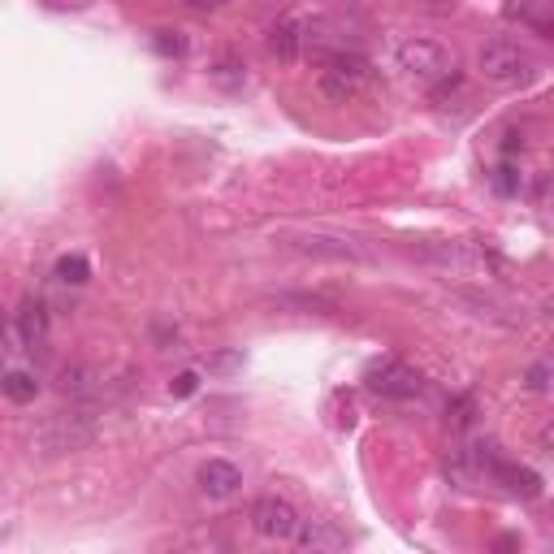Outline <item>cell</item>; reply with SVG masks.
Returning a JSON list of instances; mask_svg holds the SVG:
<instances>
[{"mask_svg":"<svg viewBox=\"0 0 554 554\" xmlns=\"http://www.w3.org/2000/svg\"><path fill=\"white\" fill-rule=\"evenodd\" d=\"M303 252L312 256H338V260H368V252L355 239H329V234H308V239H299Z\"/></svg>","mask_w":554,"mask_h":554,"instance_id":"cell-13","label":"cell"},{"mask_svg":"<svg viewBox=\"0 0 554 554\" xmlns=\"http://www.w3.org/2000/svg\"><path fill=\"white\" fill-rule=\"evenodd\" d=\"M503 18L533 26L537 35H550V0H503Z\"/></svg>","mask_w":554,"mask_h":554,"instance_id":"cell-11","label":"cell"},{"mask_svg":"<svg viewBox=\"0 0 554 554\" xmlns=\"http://www.w3.org/2000/svg\"><path fill=\"white\" fill-rule=\"evenodd\" d=\"M169 390H174L178 399H187V394L200 390V377H195V373H178V377H174V386H169Z\"/></svg>","mask_w":554,"mask_h":554,"instance_id":"cell-22","label":"cell"},{"mask_svg":"<svg viewBox=\"0 0 554 554\" xmlns=\"http://www.w3.org/2000/svg\"><path fill=\"white\" fill-rule=\"evenodd\" d=\"M156 52H161V57H187V39L178 31H161L156 35Z\"/></svg>","mask_w":554,"mask_h":554,"instance_id":"cell-18","label":"cell"},{"mask_svg":"<svg viewBox=\"0 0 554 554\" xmlns=\"http://www.w3.org/2000/svg\"><path fill=\"white\" fill-rule=\"evenodd\" d=\"M399 70L412 78L420 87H446V83H459V65H455V52L442 48L438 39H403L399 52H394Z\"/></svg>","mask_w":554,"mask_h":554,"instance_id":"cell-1","label":"cell"},{"mask_svg":"<svg viewBox=\"0 0 554 554\" xmlns=\"http://www.w3.org/2000/svg\"><path fill=\"white\" fill-rule=\"evenodd\" d=\"M524 381H529V390H537V394L550 390V364H546V360H542V364H533L529 373H524Z\"/></svg>","mask_w":554,"mask_h":554,"instance_id":"cell-20","label":"cell"},{"mask_svg":"<svg viewBox=\"0 0 554 554\" xmlns=\"http://www.w3.org/2000/svg\"><path fill=\"white\" fill-rule=\"evenodd\" d=\"M18 321H22V342H26V347H39V342L48 338V316H44V303H39V299L22 303Z\"/></svg>","mask_w":554,"mask_h":554,"instance_id":"cell-14","label":"cell"},{"mask_svg":"<svg viewBox=\"0 0 554 554\" xmlns=\"http://www.w3.org/2000/svg\"><path fill=\"white\" fill-rule=\"evenodd\" d=\"M96 442V420H91L87 412H52L44 425L35 429V446L44 451L48 459L52 455H74V451H83V446Z\"/></svg>","mask_w":554,"mask_h":554,"instance_id":"cell-2","label":"cell"},{"mask_svg":"<svg viewBox=\"0 0 554 554\" xmlns=\"http://www.w3.org/2000/svg\"><path fill=\"white\" fill-rule=\"evenodd\" d=\"M477 70L498 87H524L533 78V57L516 39H490L477 57Z\"/></svg>","mask_w":554,"mask_h":554,"instance_id":"cell-4","label":"cell"},{"mask_svg":"<svg viewBox=\"0 0 554 554\" xmlns=\"http://www.w3.org/2000/svg\"><path fill=\"white\" fill-rule=\"evenodd\" d=\"M316 87H321L325 100L347 104V100L364 96V91L373 87V65H368L360 52H334V57L325 61L321 78H316Z\"/></svg>","mask_w":554,"mask_h":554,"instance_id":"cell-3","label":"cell"},{"mask_svg":"<svg viewBox=\"0 0 554 554\" xmlns=\"http://www.w3.org/2000/svg\"><path fill=\"white\" fill-rule=\"evenodd\" d=\"M368 390H377L381 399H416L425 390V377L416 368H407L403 360H377L368 364Z\"/></svg>","mask_w":554,"mask_h":554,"instance_id":"cell-6","label":"cell"},{"mask_svg":"<svg viewBox=\"0 0 554 554\" xmlns=\"http://www.w3.org/2000/svg\"><path fill=\"white\" fill-rule=\"evenodd\" d=\"M490 477H498V481H503L511 494H520V498H542V477H537L533 468L503 464V459H498V464L490 468Z\"/></svg>","mask_w":554,"mask_h":554,"instance_id":"cell-12","label":"cell"},{"mask_svg":"<svg viewBox=\"0 0 554 554\" xmlns=\"http://www.w3.org/2000/svg\"><path fill=\"white\" fill-rule=\"evenodd\" d=\"M299 550H312V554H321V550H347V533L338 529V524H329V520H299V529L295 537H290Z\"/></svg>","mask_w":554,"mask_h":554,"instance_id":"cell-9","label":"cell"},{"mask_svg":"<svg viewBox=\"0 0 554 554\" xmlns=\"http://www.w3.org/2000/svg\"><path fill=\"white\" fill-rule=\"evenodd\" d=\"M425 256L459 277H490L494 269H507L503 256H494L490 247H477V243H433V247H425Z\"/></svg>","mask_w":554,"mask_h":554,"instance_id":"cell-5","label":"cell"},{"mask_svg":"<svg viewBox=\"0 0 554 554\" xmlns=\"http://www.w3.org/2000/svg\"><path fill=\"white\" fill-rule=\"evenodd\" d=\"M195 481H200V490L208 498H230V494H239L243 472H239V464H230V459H208V464H200V472H195Z\"/></svg>","mask_w":554,"mask_h":554,"instance_id":"cell-8","label":"cell"},{"mask_svg":"<svg viewBox=\"0 0 554 554\" xmlns=\"http://www.w3.org/2000/svg\"><path fill=\"white\" fill-rule=\"evenodd\" d=\"M494 187L503 191V195H520V191H524V178H520L511 165H503V169H498V178H494Z\"/></svg>","mask_w":554,"mask_h":554,"instance_id":"cell-19","label":"cell"},{"mask_svg":"<svg viewBox=\"0 0 554 554\" xmlns=\"http://www.w3.org/2000/svg\"><path fill=\"white\" fill-rule=\"evenodd\" d=\"M208 368H217V373H234V368H243V355L239 351H226V355H213Z\"/></svg>","mask_w":554,"mask_h":554,"instance_id":"cell-21","label":"cell"},{"mask_svg":"<svg viewBox=\"0 0 554 554\" xmlns=\"http://www.w3.org/2000/svg\"><path fill=\"white\" fill-rule=\"evenodd\" d=\"M303 18H295V13H286V18H277L273 22V31H269V52L282 65H295L299 61V48H303Z\"/></svg>","mask_w":554,"mask_h":554,"instance_id":"cell-10","label":"cell"},{"mask_svg":"<svg viewBox=\"0 0 554 554\" xmlns=\"http://www.w3.org/2000/svg\"><path fill=\"white\" fill-rule=\"evenodd\" d=\"M252 529L265 537V542H290L299 529V511L277 494H265L252 503Z\"/></svg>","mask_w":554,"mask_h":554,"instance_id":"cell-7","label":"cell"},{"mask_svg":"<svg viewBox=\"0 0 554 554\" xmlns=\"http://www.w3.org/2000/svg\"><path fill=\"white\" fill-rule=\"evenodd\" d=\"M446 420H451V429H468L472 420H477V399H472V394H459V399L446 407Z\"/></svg>","mask_w":554,"mask_h":554,"instance_id":"cell-17","label":"cell"},{"mask_svg":"<svg viewBox=\"0 0 554 554\" xmlns=\"http://www.w3.org/2000/svg\"><path fill=\"white\" fill-rule=\"evenodd\" d=\"M191 5H200V9H217V5H226V0H191Z\"/></svg>","mask_w":554,"mask_h":554,"instance_id":"cell-23","label":"cell"},{"mask_svg":"<svg viewBox=\"0 0 554 554\" xmlns=\"http://www.w3.org/2000/svg\"><path fill=\"white\" fill-rule=\"evenodd\" d=\"M91 277V265H87V256H61L57 260V282H65V286H83Z\"/></svg>","mask_w":554,"mask_h":554,"instance_id":"cell-16","label":"cell"},{"mask_svg":"<svg viewBox=\"0 0 554 554\" xmlns=\"http://www.w3.org/2000/svg\"><path fill=\"white\" fill-rule=\"evenodd\" d=\"M0 394H5L9 403H31L39 394V381L31 373H22V368H13V373L0 377Z\"/></svg>","mask_w":554,"mask_h":554,"instance_id":"cell-15","label":"cell"}]
</instances>
